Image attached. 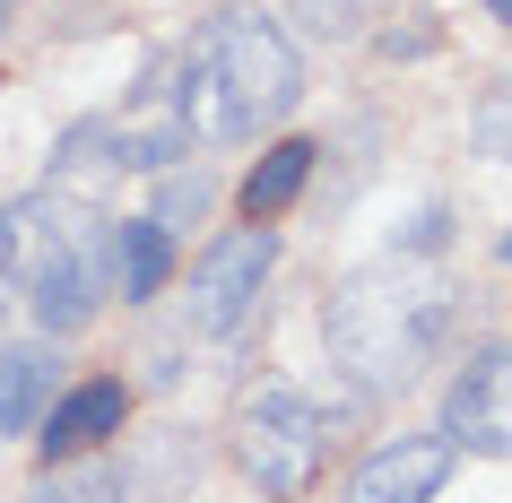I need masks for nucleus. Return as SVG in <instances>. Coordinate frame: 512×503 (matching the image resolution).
<instances>
[{"label":"nucleus","mask_w":512,"mask_h":503,"mask_svg":"<svg viewBox=\"0 0 512 503\" xmlns=\"http://www.w3.org/2000/svg\"><path fill=\"white\" fill-rule=\"evenodd\" d=\"M469 139H478V157L512 165V79H495L478 96V113H469Z\"/></svg>","instance_id":"f3484780"},{"label":"nucleus","mask_w":512,"mask_h":503,"mask_svg":"<svg viewBox=\"0 0 512 503\" xmlns=\"http://www.w3.org/2000/svg\"><path fill=\"white\" fill-rule=\"evenodd\" d=\"M452 460V434H400V443L365 451V469L348 477V503H434Z\"/></svg>","instance_id":"0eeeda50"},{"label":"nucleus","mask_w":512,"mask_h":503,"mask_svg":"<svg viewBox=\"0 0 512 503\" xmlns=\"http://www.w3.org/2000/svg\"><path fill=\"white\" fill-rule=\"evenodd\" d=\"M105 174H122V148H113V122H70L53 148V183H105Z\"/></svg>","instance_id":"4468645a"},{"label":"nucleus","mask_w":512,"mask_h":503,"mask_svg":"<svg viewBox=\"0 0 512 503\" xmlns=\"http://www.w3.org/2000/svg\"><path fill=\"white\" fill-rule=\"evenodd\" d=\"M209 200H217V183L200 174V165H191V174H183V165H165V183H157V209H148V217H157L165 235H174V226H200V217H209Z\"/></svg>","instance_id":"dca6fc26"},{"label":"nucleus","mask_w":512,"mask_h":503,"mask_svg":"<svg viewBox=\"0 0 512 503\" xmlns=\"http://www.w3.org/2000/svg\"><path fill=\"white\" fill-rule=\"evenodd\" d=\"M270 261H278V235H270V226H235V235H217L209 252L191 261V295H183L191 330H200V339L243 330L252 304H261V287H270Z\"/></svg>","instance_id":"20e7f679"},{"label":"nucleus","mask_w":512,"mask_h":503,"mask_svg":"<svg viewBox=\"0 0 512 503\" xmlns=\"http://www.w3.org/2000/svg\"><path fill=\"white\" fill-rule=\"evenodd\" d=\"M9 304H18V278H9V269H0V321H9Z\"/></svg>","instance_id":"6ab92c4d"},{"label":"nucleus","mask_w":512,"mask_h":503,"mask_svg":"<svg viewBox=\"0 0 512 503\" xmlns=\"http://www.w3.org/2000/svg\"><path fill=\"white\" fill-rule=\"evenodd\" d=\"M322 443H330V425L296 382H261V391L243 399V417H235V460L270 503H296L322 477Z\"/></svg>","instance_id":"7ed1b4c3"},{"label":"nucleus","mask_w":512,"mask_h":503,"mask_svg":"<svg viewBox=\"0 0 512 503\" xmlns=\"http://www.w3.org/2000/svg\"><path fill=\"white\" fill-rule=\"evenodd\" d=\"M443 434H452V451L512 460V347H486V356H469V365L452 373Z\"/></svg>","instance_id":"423d86ee"},{"label":"nucleus","mask_w":512,"mask_h":503,"mask_svg":"<svg viewBox=\"0 0 512 503\" xmlns=\"http://www.w3.org/2000/svg\"><path fill=\"white\" fill-rule=\"evenodd\" d=\"M486 9H495V18H504V27H512V0H486Z\"/></svg>","instance_id":"aec40b11"},{"label":"nucleus","mask_w":512,"mask_h":503,"mask_svg":"<svg viewBox=\"0 0 512 503\" xmlns=\"http://www.w3.org/2000/svg\"><path fill=\"white\" fill-rule=\"evenodd\" d=\"M400 0H296L304 35H322V44H356V35H374V18H391Z\"/></svg>","instance_id":"2eb2a0df"},{"label":"nucleus","mask_w":512,"mask_h":503,"mask_svg":"<svg viewBox=\"0 0 512 503\" xmlns=\"http://www.w3.org/2000/svg\"><path fill=\"white\" fill-rule=\"evenodd\" d=\"M105 295H113V226L87 217L79 235H70V252L27 287V313H35L44 339H70V330H87V321L105 313Z\"/></svg>","instance_id":"39448f33"},{"label":"nucleus","mask_w":512,"mask_h":503,"mask_svg":"<svg viewBox=\"0 0 512 503\" xmlns=\"http://www.w3.org/2000/svg\"><path fill=\"white\" fill-rule=\"evenodd\" d=\"M443 226H452V209H443V200H426V209L408 217V235L391 243V252H400V261H426L434 243H443Z\"/></svg>","instance_id":"a211bd4d"},{"label":"nucleus","mask_w":512,"mask_h":503,"mask_svg":"<svg viewBox=\"0 0 512 503\" xmlns=\"http://www.w3.org/2000/svg\"><path fill=\"white\" fill-rule=\"evenodd\" d=\"M27 503H131V477L113 460H61L27 486Z\"/></svg>","instance_id":"ddd939ff"},{"label":"nucleus","mask_w":512,"mask_h":503,"mask_svg":"<svg viewBox=\"0 0 512 503\" xmlns=\"http://www.w3.org/2000/svg\"><path fill=\"white\" fill-rule=\"evenodd\" d=\"M313 157H322L313 139H278L270 157L243 174V217H252V226H270V217L287 209V200H296L304 183H313Z\"/></svg>","instance_id":"f8f14e48"},{"label":"nucleus","mask_w":512,"mask_h":503,"mask_svg":"<svg viewBox=\"0 0 512 503\" xmlns=\"http://www.w3.org/2000/svg\"><path fill=\"white\" fill-rule=\"evenodd\" d=\"M61 399V347L53 339H18L0 347V434L44 425V408Z\"/></svg>","instance_id":"1a4fd4ad"},{"label":"nucleus","mask_w":512,"mask_h":503,"mask_svg":"<svg viewBox=\"0 0 512 503\" xmlns=\"http://www.w3.org/2000/svg\"><path fill=\"white\" fill-rule=\"evenodd\" d=\"M452 330V278L434 261H374L339 278L322 304V339H330V365L348 373L356 391H400L417 382V365H434V347Z\"/></svg>","instance_id":"f257e3e1"},{"label":"nucleus","mask_w":512,"mask_h":503,"mask_svg":"<svg viewBox=\"0 0 512 503\" xmlns=\"http://www.w3.org/2000/svg\"><path fill=\"white\" fill-rule=\"evenodd\" d=\"M174 287V235L157 217H122L113 226V295L122 304H148V295Z\"/></svg>","instance_id":"9b49d317"},{"label":"nucleus","mask_w":512,"mask_h":503,"mask_svg":"<svg viewBox=\"0 0 512 503\" xmlns=\"http://www.w3.org/2000/svg\"><path fill=\"white\" fill-rule=\"evenodd\" d=\"M122 417H131V382H79V391H61L53 408H44V469H61V460H87V451L105 443V434H122Z\"/></svg>","instance_id":"6e6552de"},{"label":"nucleus","mask_w":512,"mask_h":503,"mask_svg":"<svg viewBox=\"0 0 512 503\" xmlns=\"http://www.w3.org/2000/svg\"><path fill=\"white\" fill-rule=\"evenodd\" d=\"M296 87H304V61H296V44H287L278 18H261V9H217L209 27L191 35L174 105H183L191 139L235 148V139H252L261 122H278V113L296 105Z\"/></svg>","instance_id":"f03ea898"},{"label":"nucleus","mask_w":512,"mask_h":503,"mask_svg":"<svg viewBox=\"0 0 512 503\" xmlns=\"http://www.w3.org/2000/svg\"><path fill=\"white\" fill-rule=\"evenodd\" d=\"M504 261H512V235H504Z\"/></svg>","instance_id":"412c9836"},{"label":"nucleus","mask_w":512,"mask_h":503,"mask_svg":"<svg viewBox=\"0 0 512 503\" xmlns=\"http://www.w3.org/2000/svg\"><path fill=\"white\" fill-rule=\"evenodd\" d=\"M113 148H122V165H139V174H165V165L191 148L183 131V105H174V87H139V105L113 122Z\"/></svg>","instance_id":"9d476101"}]
</instances>
